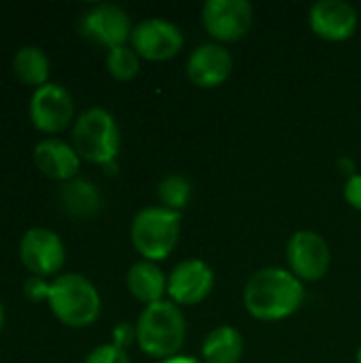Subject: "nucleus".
Listing matches in <instances>:
<instances>
[{"label":"nucleus","instance_id":"15","mask_svg":"<svg viewBox=\"0 0 361 363\" xmlns=\"http://www.w3.org/2000/svg\"><path fill=\"white\" fill-rule=\"evenodd\" d=\"M36 168L53 181H72L81 168V157L74 147L60 138H45L34 147Z\"/></svg>","mask_w":361,"mask_h":363},{"label":"nucleus","instance_id":"19","mask_svg":"<svg viewBox=\"0 0 361 363\" xmlns=\"http://www.w3.org/2000/svg\"><path fill=\"white\" fill-rule=\"evenodd\" d=\"M13 72L21 83L40 87V85L49 83L47 81L49 79V57L40 47L23 45L17 49V53L13 57Z\"/></svg>","mask_w":361,"mask_h":363},{"label":"nucleus","instance_id":"21","mask_svg":"<svg viewBox=\"0 0 361 363\" xmlns=\"http://www.w3.org/2000/svg\"><path fill=\"white\" fill-rule=\"evenodd\" d=\"M106 68L117 81H132L140 72V57L132 47L121 45V47L109 49Z\"/></svg>","mask_w":361,"mask_h":363},{"label":"nucleus","instance_id":"11","mask_svg":"<svg viewBox=\"0 0 361 363\" xmlns=\"http://www.w3.org/2000/svg\"><path fill=\"white\" fill-rule=\"evenodd\" d=\"M79 30L85 38H89L102 47L115 49L130 40L134 28H132L130 15L121 6L102 2L81 15Z\"/></svg>","mask_w":361,"mask_h":363},{"label":"nucleus","instance_id":"2","mask_svg":"<svg viewBox=\"0 0 361 363\" xmlns=\"http://www.w3.org/2000/svg\"><path fill=\"white\" fill-rule=\"evenodd\" d=\"M187 321L174 302H155L140 311L136 321V342L153 359H170L185 345Z\"/></svg>","mask_w":361,"mask_h":363},{"label":"nucleus","instance_id":"27","mask_svg":"<svg viewBox=\"0 0 361 363\" xmlns=\"http://www.w3.org/2000/svg\"><path fill=\"white\" fill-rule=\"evenodd\" d=\"M157 363H204L202 359H198V357H189V355H174V357H170V359H162V362Z\"/></svg>","mask_w":361,"mask_h":363},{"label":"nucleus","instance_id":"13","mask_svg":"<svg viewBox=\"0 0 361 363\" xmlns=\"http://www.w3.org/2000/svg\"><path fill=\"white\" fill-rule=\"evenodd\" d=\"M309 23L319 38L343 43L355 34L360 17L357 11L345 0H319L311 6Z\"/></svg>","mask_w":361,"mask_h":363},{"label":"nucleus","instance_id":"24","mask_svg":"<svg viewBox=\"0 0 361 363\" xmlns=\"http://www.w3.org/2000/svg\"><path fill=\"white\" fill-rule=\"evenodd\" d=\"M136 340V325H130V323H119L115 330H113V342L115 347L119 349H128L132 342Z\"/></svg>","mask_w":361,"mask_h":363},{"label":"nucleus","instance_id":"10","mask_svg":"<svg viewBox=\"0 0 361 363\" xmlns=\"http://www.w3.org/2000/svg\"><path fill=\"white\" fill-rule=\"evenodd\" d=\"M330 247L326 238L313 230L296 232L287 242V262L291 274H296L302 283L321 281L330 270Z\"/></svg>","mask_w":361,"mask_h":363},{"label":"nucleus","instance_id":"28","mask_svg":"<svg viewBox=\"0 0 361 363\" xmlns=\"http://www.w3.org/2000/svg\"><path fill=\"white\" fill-rule=\"evenodd\" d=\"M2 325H4V306L0 302V330H2Z\"/></svg>","mask_w":361,"mask_h":363},{"label":"nucleus","instance_id":"5","mask_svg":"<svg viewBox=\"0 0 361 363\" xmlns=\"http://www.w3.org/2000/svg\"><path fill=\"white\" fill-rule=\"evenodd\" d=\"M181 236V213L164 206H147L138 211L130 225V240L147 262L166 259Z\"/></svg>","mask_w":361,"mask_h":363},{"label":"nucleus","instance_id":"4","mask_svg":"<svg viewBox=\"0 0 361 363\" xmlns=\"http://www.w3.org/2000/svg\"><path fill=\"white\" fill-rule=\"evenodd\" d=\"M72 147L81 160L109 166L117 162L121 132L117 119L100 106L87 108L72 125Z\"/></svg>","mask_w":361,"mask_h":363},{"label":"nucleus","instance_id":"12","mask_svg":"<svg viewBox=\"0 0 361 363\" xmlns=\"http://www.w3.org/2000/svg\"><path fill=\"white\" fill-rule=\"evenodd\" d=\"M215 285L213 268L202 259H185L179 262L170 277L166 294L170 296V302L177 306H196L209 298Z\"/></svg>","mask_w":361,"mask_h":363},{"label":"nucleus","instance_id":"16","mask_svg":"<svg viewBox=\"0 0 361 363\" xmlns=\"http://www.w3.org/2000/svg\"><path fill=\"white\" fill-rule=\"evenodd\" d=\"M126 283H128L132 298L143 302L145 306L162 302L166 287H168V279L164 277L160 266L155 262H147V259L132 264V268L128 270Z\"/></svg>","mask_w":361,"mask_h":363},{"label":"nucleus","instance_id":"18","mask_svg":"<svg viewBox=\"0 0 361 363\" xmlns=\"http://www.w3.org/2000/svg\"><path fill=\"white\" fill-rule=\"evenodd\" d=\"M245 351L243 334L232 325L215 328L202 340V362L204 363H238Z\"/></svg>","mask_w":361,"mask_h":363},{"label":"nucleus","instance_id":"29","mask_svg":"<svg viewBox=\"0 0 361 363\" xmlns=\"http://www.w3.org/2000/svg\"><path fill=\"white\" fill-rule=\"evenodd\" d=\"M357 363H361V347H360V351H357Z\"/></svg>","mask_w":361,"mask_h":363},{"label":"nucleus","instance_id":"26","mask_svg":"<svg viewBox=\"0 0 361 363\" xmlns=\"http://www.w3.org/2000/svg\"><path fill=\"white\" fill-rule=\"evenodd\" d=\"M336 164H338V170H340V172L349 174V179L357 174V172H355V162H353L351 157H340Z\"/></svg>","mask_w":361,"mask_h":363},{"label":"nucleus","instance_id":"8","mask_svg":"<svg viewBox=\"0 0 361 363\" xmlns=\"http://www.w3.org/2000/svg\"><path fill=\"white\" fill-rule=\"evenodd\" d=\"M19 259L34 277H53L66 262V247L53 230L30 228L19 240Z\"/></svg>","mask_w":361,"mask_h":363},{"label":"nucleus","instance_id":"7","mask_svg":"<svg viewBox=\"0 0 361 363\" xmlns=\"http://www.w3.org/2000/svg\"><path fill=\"white\" fill-rule=\"evenodd\" d=\"M130 43L138 57L151 62H166L179 55L185 45V36L181 28L172 21L162 17H147L134 26Z\"/></svg>","mask_w":361,"mask_h":363},{"label":"nucleus","instance_id":"23","mask_svg":"<svg viewBox=\"0 0 361 363\" xmlns=\"http://www.w3.org/2000/svg\"><path fill=\"white\" fill-rule=\"evenodd\" d=\"M49 287L51 283H47L43 277H30L26 283H23V296L32 302H40V300H47L49 298Z\"/></svg>","mask_w":361,"mask_h":363},{"label":"nucleus","instance_id":"14","mask_svg":"<svg viewBox=\"0 0 361 363\" xmlns=\"http://www.w3.org/2000/svg\"><path fill=\"white\" fill-rule=\"evenodd\" d=\"M234 68L232 53L219 43L198 45L187 60V77L196 87L215 89L223 85Z\"/></svg>","mask_w":361,"mask_h":363},{"label":"nucleus","instance_id":"22","mask_svg":"<svg viewBox=\"0 0 361 363\" xmlns=\"http://www.w3.org/2000/svg\"><path fill=\"white\" fill-rule=\"evenodd\" d=\"M83 363H130V357L123 349L115 345H100L85 357Z\"/></svg>","mask_w":361,"mask_h":363},{"label":"nucleus","instance_id":"25","mask_svg":"<svg viewBox=\"0 0 361 363\" xmlns=\"http://www.w3.org/2000/svg\"><path fill=\"white\" fill-rule=\"evenodd\" d=\"M345 200L349 202L351 208L361 213V174L357 172L355 177H351L345 185Z\"/></svg>","mask_w":361,"mask_h":363},{"label":"nucleus","instance_id":"3","mask_svg":"<svg viewBox=\"0 0 361 363\" xmlns=\"http://www.w3.org/2000/svg\"><path fill=\"white\" fill-rule=\"evenodd\" d=\"M47 302L53 317L68 328H89L98 321L102 311L96 285L77 272L55 277L51 281Z\"/></svg>","mask_w":361,"mask_h":363},{"label":"nucleus","instance_id":"9","mask_svg":"<svg viewBox=\"0 0 361 363\" xmlns=\"http://www.w3.org/2000/svg\"><path fill=\"white\" fill-rule=\"evenodd\" d=\"M30 119L43 134H57L74 119V100L60 83H45L30 98Z\"/></svg>","mask_w":361,"mask_h":363},{"label":"nucleus","instance_id":"17","mask_svg":"<svg viewBox=\"0 0 361 363\" xmlns=\"http://www.w3.org/2000/svg\"><path fill=\"white\" fill-rule=\"evenodd\" d=\"M60 202L62 208L77 219H89L102 208V196L87 179H72L64 183L60 189Z\"/></svg>","mask_w":361,"mask_h":363},{"label":"nucleus","instance_id":"20","mask_svg":"<svg viewBox=\"0 0 361 363\" xmlns=\"http://www.w3.org/2000/svg\"><path fill=\"white\" fill-rule=\"evenodd\" d=\"M157 198L164 208L181 213L191 200V183L181 174H168L157 185Z\"/></svg>","mask_w":361,"mask_h":363},{"label":"nucleus","instance_id":"6","mask_svg":"<svg viewBox=\"0 0 361 363\" xmlns=\"http://www.w3.org/2000/svg\"><path fill=\"white\" fill-rule=\"evenodd\" d=\"M202 26L217 43H236L253 26L249 0H209L202 6Z\"/></svg>","mask_w":361,"mask_h":363},{"label":"nucleus","instance_id":"1","mask_svg":"<svg viewBox=\"0 0 361 363\" xmlns=\"http://www.w3.org/2000/svg\"><path fill=\"white\" fill-rule=\"evenodd\" d=\"M304 296V283L291 270L264 268L247 281L243 300L253 319L283 321L300 311Z\"/></svg>","mask_w":361,"mask_h":363}]
</instances>
